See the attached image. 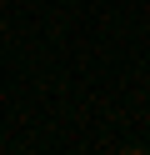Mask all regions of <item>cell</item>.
I'll return each mask as SVG.
<instances>
[]
</instances>
